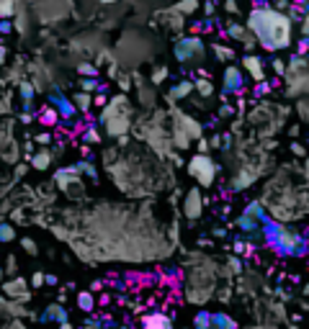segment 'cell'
<instances>
[{
	"label": "cell",
	"mask_w": 309,
	"mask_h": 329,
	"mask_svg": "<svg viewBox=\"0 0 309 329\" xmlns=\"http://www.w3.org/2000/svg\"><path fill=\"white\" fill-rule=\"evenodd\" d=\"M248 34L260 44L266 52H281L294 44V26L283 13L273 11L268 3H255L245 21Z\"/></svg>",
	"instance_id": "6da1fadb"
},
{
	"label": "cell",
	"mask_w": 309,
	"mask_h": 329,
	"mask_svg": "<svg viewBox=\"0 0 309 329\" xmlns=\"http://www.w3.org/2000/svg\"><path fill=\"white\" fill-rule=\"evenodd\" d=\"M260 234L268 242V247L276 250L278 255H286V257L309 255V239L299 232H291L289 227L278 224L276 218H266V222L260 224Z\"/></svg>",
	"instance_id": "7a4b0ae2"
},
{
	"label": "cell",
	"mask_w": 309,
	"mask_h": 329,
	"mask_svg": "<svg viewBox=\"0 0 309 329\" xmlns=\"http://www.w3.org/2000/svg\"><path fill=\"white\" fill-rule=\"evenodd\" d=\"M101 124L106 126V134L108 137H126V131H129V100L126 95H116L111 98V103H106L103 105V111H101Z\"/></svg>",
	"instance_id": "3957f363"
},
{
	"label": "cell",
	"mask_w": 309,
	"mask_h": 329,
	"mask_svg": "<svg viewBox=\"0 0 309 329\" xmlns=\"http://www.w3.org/2000/svg\"><path fill=\"white\" fill-rule=\"evenodd\" d=\"M173 54L181 64H198L206 57V41L201 36H181L173 47Z\"/></svg>",
	"instance_id": "277c9868"
},
{
	"label": "cell",
	"mask_w": 309,
	"mask_h": 329,
	"mask_svg": "<svg viewBox=\"0 0 309 329\" xmlns=\"http://www.w3.org/2000/svg\"><path fill=\"white\" fill-rule=\"evenodd\" d=\"M216 172H219V165L209 155H193L188 162V175L198 183L196 188H211L216 180Z\"/></svg>",
	"instance_id": "5b68a950"
},
{
	"label": "cell",
	"mask_w": 309,
	"mask_h": 329,
	"mask_svg": "<svg viewBox=\"0 0 309 329\" xmlns=\"http://www.w3.org/2000/svg\"><path fill=\"white\" fill-rule=\"evenodd\" d=\"M245 85H248L245 72H242L237 64H227V67H224V87H222L224 98L227 95H240L242 90H245Z\"/></svg>",
	"instance_id": "8992f818"
},
{
	"label": "cell",
	"mask_w": 309,
	"mask_h": 329,
	"mask_svg": "<svg viewBox=\"0 0 309 329\" xmlns=\"http://www.w3.org/2000/svg\"><path fill=\"white\" fill-rule=\"evenodd\" d=\"M204 206H206V201H204V195H201V188H191L186 193V198H183V213H186V218H191V222L201 218Z\"/></svg>",
	"instance_id": "52a82bcc"
},
{
	"label": "cell",
	"mask_w": 309,
	"mask_h": 329,
	"mask_svg": "<svg viewBox=\"0 0 309 329\" xmlns=\"http://www.w3.org/2000/svg\"><path fill=\"white\" fill-rule=\"evenodd\" d=\"M49 105H52L54 111H57V116H59V119H67V121H72V119L78 116L75 105H72V98H67L64 93H59V90L49 93Z\"/></svg>",
	"instance_id": "ba28073f"
},
{
	"label": "cell",
	"mask_w": 309,
	"mask_h": 329,
	"mask_svg": "<svg viewBox=\"0 0 309 329\" xmlns=\"http://www.w3.org/2000/svg\"><path fill=\"white\" fill-rule=\"evenodd\" d=\"M54 180H57L59 190H64V193H72V188H75V185H78V188L83 185V180H80V175L75 172V167H64V170H57Z\"/></svg>",
	"instance_id": "9c48e42d"
},
{
	"label": "cell",
	"mask_w": 309,
	"mask_h": 329,
	"mask_svg": "<svg viewBox=\"0 0 309 329\" xmlns=\"http://www.w3.org/2000/svg\"><path fill=\"white\" fill-rule=\"evenodd\" d=\"M39 321L41 324H57V326H62L64 321H70L67 319V309H64L62 303H52V306H47V311L39 314Z\"/></svg>",
	"instance_id": "30bf717a"
},
{
	"label": "cell",
	"mask_w": 309,
	"mask_h": 329,
	"mask_svg": "<svg viewBox=\"0 0 309 329\" xmlns=\"http://www.w3.org/2000/svg\"><path fill=\"white\" fill-rule=\"evenodd\" d=\"M3 293L8 298H18V301H29V288H26V280L24 278H13L3 283Z\"/></svg>",
	"instance_id": "8fae6325"
},
{
	"label": "cell",
	"mask_w": 309,
	"mask_h": 329,
	"mask_svg": "<svg viewBox=\"0 0 309 329\" xmlns=\"http://www.w3.org/2000/svg\"><path fill=\"white\" fill-rule=\"evenodd\" d=\"M242 67L248 70V75H250L255 82H263V80H266V67H263V59H260V57L245 54V59H242Z\"/></svg>",
	"instance_id": "7c38bea8"
},
{
	"label": "cell",
	"mask_w": 309,
	"mask_h": 329,
	"mask_svg": "<svg viewBox=\"0 0 309 329\" xmlns=\"http://www.w3.org/2000/svg\"><path fill=\"white\" fill-rule=\"evenodd\" d=\"M142 329H173V319L160 314V311H154V314L142 319Z\"/></svg>",
	"instance_id": "4fadbf2b"
},
{
	"label": "cell",
	"mask_w": 309,
	"mask_h": 329,
	"mask_svg": "<svg viewBox=\"0 0 309 329\" xmlns=\"http://www.w3.org/2000/svg\"><path fill=\"white\" fill-rule=\"evenodd\" d=\"M237 229H240L242 234H248V237L260 234V224L255 222L253 216H248V213H240V216H237Z\"/></svg>",
	"instance_id": "5bb4252c"
},
{
	"label": "cell",
	"mask_w": 309,
	"mask_h": 329,
	"mask_svg": "<svg viewBox=\"0 0 309 329\" xmlns=\"http://www.w3.org/2000/svg\"><path fill=\"white\" fill-rule=\"evenodd\" d=\"M193 93V82L191 80H181L175 87H170V93H168V100H183Z\"/></svg>",
	"instance_id": "9a60e30c"
},
{
	"label": "cell",
	"mask_w": 309,
	"mask_h": 329,
	"mask_svg": "<svg viewBox=\"0 0 309 329\" xmlns=\"http://www.w3.org/2000/svg\"><path fill=\"white\" fill-rule=\"evenodd\" d=\"M211 329H237V321L227 311H214L211 314Z\"/></svg>",
	"instance_id": "2e32d148"
},
{
	"label": "cell",
	"mask_w": 309,
	"mask_h": 329,
	"mask_svg": "<svg viewBox=\"0 0 309 329\" xmlns=\"http://www.w3.org/2000/svg\"><path fill=\"white\" fill-rule=\"evenodd\" d=\"M242 213L253 216V218H255L258 224H263V222H266V218H271V213L266 211V206H263L260 201H250V203L245 206V211H242Z\"/></svg>",
	"instance_id": "e0dca14e"
},
{
	"label": "cell",
	"mask_w": 309,
	"mask_h": 329,
	"mask_svg": "<svg viewBox=\"0 0 309 329\" xmlns=\"http://www.w3.org/2000/svg\"><path fill=\"white\" fill-rule=\"evenodd\" d=\"M245 34H248V29H245L242 21H229V24L224 26V36L232 39V41H242V39H245Z\"/></svg>",
	"instance_id": "ac0fdd59"
},
{
	"label": "cell",
	"mask_w": 309,
	"mask_h": 329,
	"mask_svg": "<svg viewBox=\"0 0 309 329\" xmlns=\"http://www.w3.org/2000/svg\"><path fill=\"white\" fill-rule=\"evenodd\" d=\"M78 309L85 314H93L96 311V296L91 291H80L78 293Z\"/></svg>",
	"instance_id": "d6986e66"
},
{
	"label": "cell",
	"mask_w": 309,
	"mask_h": 329,
	"mask_svg": "<svg viewBox=\"0 0 309 329\" xmlns=\"http://www.w3.org/2000/svg\"><path fill=\"white\" fill-rule=\"evenodd\" d=\"M31 165H34L36 170H47V167L52 165V152H49V149H39L36 155H31Z\"/></svg>",
	"instance_id": "ffe728a7"
},
{
	"label": "cell",
	"mask_w": 309,
	"mask_h": 329,
	"mask_svg": "<svg viewBox=\"0 0 309 329\" xmlns=\"http://www.w3.org/2000/svg\"><path fill=\"white\" fill-rule=\"evenodd\" d=\"M193 90L201 98H211L214 95V85H211L209 77H198V80H193Z\"/></svg>",
	"instance_id": "44dd1931"
},
{
	"label": "cell",
	"mask_w": 309,
	"mask_h": 329,
	"mask_svg": "<svg viewBox=\"0 0 309 329\" xmlns=\"http://www.w3.org/2000/svg\"><path fill=\"white\" fill-rule=\"evenodd\" d=\"M80 93H106V85H101L96 77H83V82H80Z\"/></svg>",
	"instance_id": "7402d4cb"
},
{
	"label": "cell",
	"mask_w": 309,
	"mask_h": 329,
	"mask_svg": "<svg viewBox=\"0 0 309 329\" xmlns=\"http://www.w3.org/2000/svg\"><path fill=\"white\" fill-rule=\"evenodd\" d=\"M211 52L216 54L219 62H235V49L224 47V44H211Z\"/></svg>",
	"instance_id": "603a6c76"
},
{
	"label": "cell",
	"mask_w": 309,
	"mask_h": 329,
	"mask_svg": "<svg viewBox=\"0 0 309 329\" xmlns=\"http://www.w3.org/2000/svg\"><path fill=\"white\" fill-rule=\"evenodd\" d=\"M72 105H75V111L88 114V111H91V105H93V95H88V93H78V95L72 98Z\"/></svg>",
	"instance_id": "cb8c5ba5"
},
{
	"label": "cell",
	"mask_w": 309,
	"mask_h": 329,
	"mask_svg": "<svg viewBox=\"0 0 309 329\" xmlns=\"http://www.w3.org/2000/svg\"><path fill=\"white\" fill-rule=\"evenodd\" d=\"M191 329H211V311L201 309V311H196L193 316V326Z\"/></svg>",
	"instance_id": "d4e9b609"
},
{
	"label": "cell",
	"mask_w": 309,
	"mask_h": 329,
	"mask_svg": "<svg viewBox=\"0 0 309 329\" xmlns=\"http://www.w3.org/2000/svg\"><path fill=\"white\" fill-rule=\"evenodd\" d=\"M39 121L44 124V126H54L57 121H59V116H57V111L52 105H44L41 111H39Z\"/></svg>",
	"instance_id": "484cf974"
},
{
	"label": "cell",
	"mask_w": 309,
	"mask_h": 329,
	"mask_svg": "<svg viewBox=\"0 0 309 329\" xmlns=\"http://www.w3.org/2000/svg\"><path fill=\"white\" fill-rule=\"evenodd\" d=\"M306 62H309V59H306L304 54H296L289 64H286V72H301V70H306Z\"/></svg>",
	"instance_id": "4316f807"
},
{
	"label": "cell",
	"mask_w": 309,
	"mask_h": 329,
	"mask_svg": "<svg viewBox=\"0 0 309 329\" xmlns=\"http://www.w3.org/2000/svg\"><path fill=\"white\" fill-rule=\"evenodd\" d=\"M13 239H16V229L8 224V222H0V242H13Z\"/></svg>",
	"instance_id": "83f0119b"
},
{
	"label": "cell",
	"mask_w": 309,
	"mask_h": 329,
	"mask_svg": "<svg viewBox=\"0 0 309 329\" xmlns=\"http://www.w3.org/2000/svg\"><path fill=\"white\" fill-rule=\"evenodd\" d=\"M34 85L31 82H21V98H24V105L31 108V100H34Z\"/></svg>",
	"instance_id": "f1b7e54d"
},
{
	"label": "cell",
	"mask_w": 309,
	"mask_h": 329,
	"mask_svg": "<svg viewBox=\"0 0 309 329\" xmlns=\"http://www.w3.org/2000/svg\"><path fill=\"white\" fill-rule=\"evenodd\" d=\"M13 13H16V3L13 0H3L0 3V21H11Z\"/></svg>",
	"instance_id": "f546056e"
},
{
	"label": "cell",
	"mask_w": 309,
	"mask_h": 329,
	"mask_svg": "<svg viewBox=\"0 0 309 329\" xmlns=\"http://www.w3.org/2000/svg\"><path fill=\"white\" fill-rule=\"evenodd\" d=\"M75 172H78V175H80V172H85L91 180H96V178H98V172H96V167H93L91 162H78V165H75Z\"/></svg>",
	"instance_id": "4dcf8cb0"
},
{
	"label": "cell",
	"mask_w": 309,
	"mask_h": 329,
	"mask_svg": "<svg viewBox=\"0 0 309 329\" xmlns=\"http://www.w3.org/2000/svg\"><path fill=\"white\" fill-rule=\"evenodd\" d=\"M232 247H235V255H253V250H255V245L245 242V239H237Z\"/></svg>",
	"instance_id": "1f68e13d"
},
{
	"label": "cell",
	"mask_w": 309,
	"mask_h": 329,
	"mask_svg": "<svg viewBox=\"0 0 309 329\" xmlns=\"http://www.w3.org/2000/svg\"><path fill=\"white\" fill-rule=\"evenodd\" d=\"M165 80H168V67H163V64H160V67H154L149 82H152V85H163Z\"/></svg>",
	"instance_id": "d6a6232c"
},
{
	"label": "cell",
	"mask_w": 309,
	"mask_h": 329,
	"mask_svg": "<svg viewBox=\"0 0 309 329\" xmlns=\"http://www.w3.org/2000/svg\"><path fill=\"white\" fill-rule=\"evenodd\" d=\"M83 142H85V144H88V142H91V144H98V142H101V134H98V131L91 126V129H88L85 134H83Z\"/></svg>",
	"instance_id": "836d02e7"
},
{
	"label": "cell",
	"mask_w": 309,
	"mask_h": 329,
	"mask_svg": "<svg viewBox=\"0 0 309 329\" xmlns=\"http://www.w3.org/2000/svg\"><path fill=\"white\" fill-rule=\"evenodd\" d=\"M175 11L178 13H193V11H198V3H193V0H186V3H181V6H175Z\"/></svg>",
	"instance_id": "e575fe53"
},
{
	"label": "cell",
	"mask_w": 309,
	"mask_h": 329,
	"mask_svg": "<svg viewBox=\"0 0 309 329\" xmlns=\"http://www.w3.org/2000/svg\"><path fill=\"white\" fill-rule=\"evenodd\" d=\"M271 67H273L276 75H289V72H286V59H281V57H276V59L271 62Z\"/></svg>",
	"instance_id": "d590c367"
},
{
	"label": "cell",
	"mask_w": 309,
	"mask_h": 329,
	"mask_svg": "<svg viewBox=\"0 0 309 329\" xmlns=\"http://www.w3.org/2000/svg\"><path fill=\"white\" fill-rule=\"evenodd\" d=\"M78 70H80L83 77H96V72H98V70H96V64H88V62H83Z\"/></svg>",
	"instance_id": "8d00e7d4"
},
{
	"label": "cell",
	"mask_w": 309,
	"mask_h": 329,
	"mask_svg": "<svg viewBox=\"0 0 309 329\" xmlns=\"http://www.w3.org/2000/svg\"><path fill=\"white\" fill-rule=\"evenodd\" d=\"M21 247H24L29 255H36V252H39V250H36V242H34L31 237H24V239H21Z\"/></svg>",
	"instance_id": "74e56055"
},
{
	"label": "cell",
	"mask_w": 309,
	"mask_h": 329,
	"mask_svg": "<svg viewBox=\"0 0 309 329\" xmlns=\"http://www.w3.org/2000/svg\"><path fill=\"white\" fill-rule=\"evenodd\" d=\"M219 116H222V119H229V116H235V105L224 100L222 105H219Z\"/></svg>",
	"instance_id": "f35d334b"
},
{
	"label": "cell",
	"mask_w": 309,
	"mask_h": 329,
	"mask_svg": "<svg viewBox=\"0 0 309 329\" xmlns=\"http://www.w3.org/2000/svg\"><path fill=\"white\" fill-rule=\"evenodd\" d=\"M36 144H41L44 149H47V147L52 144V134H49V131H41V134H36Z\"/></svg>",
	"instance_id": "ab89813d"
},
{
	"label": "cell",
	"mask_w": 309,
	"mask_h": 329,
	"mask_svg": "<svg viewBox=\"0 0 309 329\" xmlns=\"http://www.w3.org/2000/svg\"><path fill=\"white\" fill-rule=\"evenodd\" d=\"M83 329H103V319H98V316H91L85 321V326Z\"/></svg>",
	"instance_id": "60d3db41"
},
{
	"label": "cell",
	"mask_w": 309,
	"mask_h": 329,
	"mask_svg": "<svg viewBox=\"0 0 309 329\" xmlns=\"http://www.w3.org/2000/svg\"><path fill=\"white\" fill-rule=\"evenodd\" d=\"M240 44H242V47H245V49H248V54H250V52L255 49V44H258V41H255V39H253L250 34H245V39H242Z\"/></svg>",
	"instance_id": "b9f144b4"
},
{
	"label": "cell",
	"mask_w": 309,
	"mask_h": 329,
	"mask_svg": "<svg viewBox=\"0 0 309 329\" xmlns=\"http://www.w3.org/2000/svg\"><path fill=\"white\" fill-rule=\"evenodd\" d=\"M299 29H301V36H304V39H309V13H306V16H301Z\"/></svg>",
	"instance_id": "7bdbcfd3"
},
{
	"label": "cell",
	"mask_w": 309,
	"mask_h": 329,
	"mask_svg": "<svg viewBox=\"0 0 309 329\" xmlns=\"http://www.w3.org/2000/svg\"><path fill=\"white\" fill-rule=\"evenodd\" d=\"M31 286H34V288H41V286H44V273H34V275H31Z\"/></svg>",
	"instance_id": "ee69618b"
},
{
	"label": "cell",
	"mask_w": 309,
	"mask_h": 329,
	"mask_svg": "<svg viewBox=\"0 0 309 329\" xmlns=\"http://www.w3.org/2000/svg\"><path fill=\"white\" fill-rule=\"evenodd\" d=\"M224 11L232 13V16H237V13H240V6L235 3V0H227V3H224Z\"/></svg>",
	"instance_id": "f6af8a7d"
},
{
	"label": "cell",
	"mask_w": 309,
	"mask_h": 329,
	"mask_svg": "<svg viewBox=\"0 0 309 329\" xmlns=\"http://www.w3.org/2000/svg\"><path fill=\"white\" fill-rule=\"evenodd\" d=\"M268 90H271L268 82H258V85H255V95H266Z\"/></svg>",
	"instance_id": "bcb514c9"
},
{
	"label": "cell",
	"mask_w": 309,
	"mask_h": 329,
	"mask_svg": "<svg viewBox=\"0 0 309 329\" xmlns=\"http://www.w3.org/2000/svg\"><path fill=\"white\" fill-rule=\"evenodd\" d=\"M198 155H209V142L206 139H198Z\"/></svg>",
	"instance_id": "7dc6e473"
},
{
	"label": "cell",
	"mask_w": 309,
	"mask_h": 329,
	"mask_svg": "<svg viewBox=\"0 0 309 329\" xmlns=\"http://www.w3.org/2000/svg\"><path fill=\"white\" fill-rule=\"evenodd\" d=\"M11 31H13L11 21H0V34H11Z\"/></svg>",
	"instance_id": "c3c4849f"
},
{
	"label": "cell",
	"mask_w": 309,
	"mask_h": 329,
	"mask_svg": "<svg viewBox=\"0 0 309 329\" xmlns=\"http://www.w3.org/2000/svg\"><path fill=\"white\" fill-rule=\"evenodd\" d=\"M16 265H18V262H16V257H13V255H11V257H8V268H6V273H11V275H13V273H16V270H18V268H16Z\"/></svg>",
	"instance_id": "681fc988"
},
{
	"label": "cell",
	"mask_w": 309,
	"mask_h": 329,
	"mask_svg": "<svg viewBox=\"0 0 309 329\" xmlns=\"http://www.w3.org/2000/svg\"><path fill=\"white\" fill-rule=\"evenodd\" d=\"M306 52H309V39L301 36V41H299V54H306Z\"/></svg>",
	"instance_id": "f907efd6"
},
{
	"label": "cell",
	"mask_w": 309,
	"mask_h": 329,
	"mask_svg": "<svg viewBox=\"0 0 309 329\" xmlns=\"http://www.w3.org/2000/svg\"><path fill=\"white\" fill-rule=\"evenodd\" d=\"M291 152H294L296 157H304V155H306V152H304V147H301V144H291Z\"/></svg>",
	"instance_id": "816d5d0a"
},
{
	"label": "cell",
	"mask_w": 309,
	"mask_h": 329,
	"mask_svg": "<svg viewBox=\"0 0 309 329\" xmlns=\"http://www.w3.org/2000/svg\"><path fill=\"white\" fill-rule=\"evenodd\" d=\"M93 105H101V108H103V105H106V93H98V95L93 98Z\"/></svg>",
	"instance_id": "f5cc1de1"
},
{
	"label": "cell",
	"mask_w": 309,
	"mask_h": 329,
	"mask_svg": "<svg viewBox=\"0 0 309 329\" xmlns=\"http://www.w3.org/2000/svg\"><path fill=\"white\" fill-rule=\"evenodd\" d=\"M119 87H121V90H124V93H126V90H129V87H131V82H129V77H126V75H124V77L119 80Z\"/></svg>",
	"instance_id": "db71d44e"
},
{
	"label": "cell",
	"mask_w": 309,
	"mask_h": 329,
	"mask_svg": "<svg viewBox=\"0 0 309 329\" xmlns=\"http://www.w3.org/2000/svg\"><path fill=\"white\" fill-rule=\"evenodd\" d=\"M229 262H232V270H235V273H240V270H242V268H240V265H242V262H240V257H232Z\"/></svg>",
	"instance_id": "11a10c76"
},
{
	"label": "cell",
	"mask_w": 309,
	"mask_h": 329,
	"mask_svg": "<svg viewBox=\"0 0 309 329\" xmlns=\"http://www.w3.org/2000/svg\"><path fill=\"white\" fill-rule=\"evenodd\" d=\"M44 283L47 286H57V275H44Z\"/></svg>",
	"instance_id": "9f6ffc18"
},
{
	"label": "cell",
	"mask_w": 309,
	"mask_h": 329,
	"mask_svg": "<svg viewBox=\"0 0 309 329\" xmlns=\"http://www.w3.org/2000/svg\"><path fill=\"white\" fill-rule=\"evenodd\" d=\"M214 237H219V239H222V237H227V229H222V227H216V229H214Z\"/></svg>",
	"instance_id": "6f0895ef"
},
{
	"label": "cell",
	"mask_w": 309,
	"mask_h": 329,
	"mask_svg": "<svg viewBox=\"0 0 309 329\" xmlns=\"http://www.w3.org/2000/svg\"><path fill=\"white\" fill-rule=\"evenodd\" d=\"M204 13L211 18V16H214V3H206V6H204Z\"/></svg>",
	"instance_id": "680465c9"
},
{
	"label": "cell",
	"mask_w": 309,
	"mask_h": 329,
	"mask_svg": "<svg viewBox=\"0 0 309 329\" xmlns=\"http://www.w3.org/2000/svg\"><path fill=\"white\" fill-rule=\"evenodd\" d=\"M59 329H75V326H72V324H70V321H64V324H62V326H59Z\"/></svg>",
	"instance_id": "91938a15"
},
{
	"label": "cell",
	"mask_w": 309,
	"mask_h": 329,
	"mask_svg": "<svg viewBox=\"0 0 309 329\" xmlns=\"http://www.w3.org/2000/svg\"><path fill=\"white\" fill-rule=\"evenodd\" d=\"M304 170H306V178H309V157H306V167Z\"/></svg>",
	"instance_id": "94428289"
},
{
	"label": "cell",
	"mask_w": 309,
	"mask_h": 329,
	"mask_svg": "<svg viewBox=\"0 0 309 329\" xmlns=\"http://www.w3.org/2000/svg\"><path fill=\"white\" fill-rule=\"evenodd\" d=\"M304 293H306V296H309V286H304Z\"/></svg>",
	"instance_id": "6125c7cd"
},
{
	"label": "cell",
	"mask_w": 309,
	"mask_h": 329,
	"mask_svg": "<svg viewBox=\"0 0 309 329\" xmlns=\"http://www.w3.org/2000/svg\"><path fill=\"white\" fill-rule=\"evenodd\" d=\"M289 329H299V326H289Z\"/></svg>",
	"instance_id": "be15d7a7"
},
{
	"label": "cell",
	"mask_w": 309,
	"mask_h": 329,
	"mask_svg": "<svg viewBox=\"0 0 309 329\" xmlns=\"http://www.w3.org/2000/svg\"><path fill=\"white\" fill-rule=\"evenodd\" d=\"M116 329H124V326H116Z\"/></svg>",
	"instance_id": "e7e4bbea"
}]
</instances>
